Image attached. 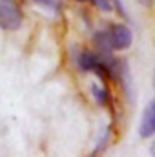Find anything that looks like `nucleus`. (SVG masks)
<instances>
[{"label":"nucleus","mask_w":155,"mask_h":157,"mask_svg":"<svg viewBox=\"0 0 155 157\" xmlns=\"http://www.w3.org/2000/svg\"><path fill=\"white\" fill-rule=\"evenodd\" d=\"M93 40H95L99 51L112 53V51L128 49L131 46V40L133 39H131V31H130L128 26H124V24H112L106 29L97 31Z\"/></svg>","instance_id":"obj_1"},{"label":"nucleus","mask_w":155,"mask_h":157,"mask_svg":"<svg viewBox=\"0 0 155 157\" xmlns=\"http://www.w3.org/2000/svg\"><path fill=\"white\" fill-rule=\"evenodd\" d=\"M24 13L17 0H0V28L6 31H15L22 26Z\"/></svg>","instance_id":"obj_2"},{"label":"nucleus","mask_w":155,"mask_h":157,"mask_svg":"<svg viewBox=\"0 0 155 157\" xmlns=\"http://www.w3.org/2000/svg\"><path fill=\"white\" fill-rule=\"evenodd\" d=\"M139 135L142 139H148V137L155 135V97L150 101V104L142 112L141 124H139Z\"/></svg>","instance_id":"obj_3"},{"label":"nucleus","mask_w":155,"mask_h":157,"mask_svg":"<svg viewBox=\"0 0 155 157\" xmlns=\"http://www.w3.org/2000/svg\"><path fill=\"white\" fill-rule=\"evenodd\" d=\"M91 93H93V97H95V101H97L99 106L112 108V95H110V91H108L104 86L93 84V86H91Z\"/></svg>","instance_id":"obj_4"},{"label":"nucleus","mask_w":155,"mask_h":157,"mask_svg":"<svg viewBox=\"0 0 155 157\" xmlns=\"http://www.w3.org/2000/svg\"><path fill=\"white\" fill-rule=\"evenodd\" d=\"M86 2H91V4H95L99 9H102V11H112L113 9V2L112 0H86Z\"/></svg>","instance_id":"obj_5"},{"label":"nucleus","mask_w":155,"mask_h":157,"mask_svg":"<svg viewBox=\"0 0 155 157\" xmlns=\"http://www.w3.org/2000/svg\"><path fill=\"white\" fill-rule=\"evenodd\" d=\"M113 2V6L117 7V11L122 15V17H126V11H124V7H122V4H120V0H112Z\"/></svg>","instance_id":"obj_6"},{"label":"nucleus","mask_w":155,"mask_h":157,"mask_svg":"<svg viewBox=\"0 0 155 157\" xmlns=\"http://www.w3.org/2000/svg\"><path fill=\"white\" fill-rule=\"evenodd\" d=\"M150 154H152V155H155V141H153V144H152V148H150Z\"/></svg>","instance_id":"obj_7"},{"label":"nucleus","mask_w":155,"mask_h":157,"mask_svg":"<svg viewBox=\"0 0 155 157\" xmlns=\"http://www.w3.org/2000/svg\"><path fill=\"white\" fill-rule=\"evenodd\" d=\"M139 2H142V4H150L152 0H139Z\"/></svg>","instance_id":"obj_8"},{"label":"nucleus","mask_w":155,"mask_h":157,"mask_svg":"<svg viewBox=\"0 0 155 157\" xmlns=\"http://www.w3.org/2000/svg\"><path fill=\"white\" fill-rule=\"evenodd\" d=\"M153 88H155V71H153Z\"/></svg>","instance_id":"obj_9"},{"label":"nucleus","mask_w":155,"mask_h":157,"mask_svg":"<svg viewBox=\"0 0 155 157\" xmlns=\"http://www.w3.org/2000/svg\"><path fill=\"white\" fill-rule=\"evenodd\" d=\"M78 2H86V0H78Z\"/></svg>","instance_id":"obj_10"}]
</instances>
